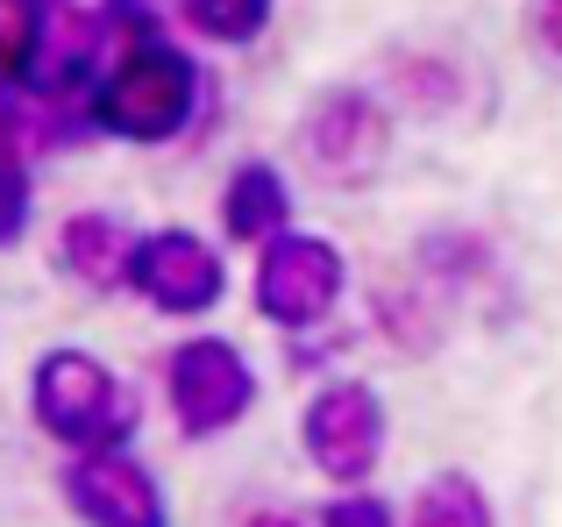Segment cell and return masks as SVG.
Returning <instances> with one entry per match:
<instances>
[{
  "label": "cell",
  "mask_w": 562,
  "mask_h": 527,
  "mask_svg": "<svg viewBox=\"0 0 562 527\" xmlns=\"http://www.w3.org/2000/svg\"><path fill=\"white\" fill-rule=\"evenodd\" d=\"M192 114H200V65L143 8L136 29L122 36V51L108 57V71L86 93V122L122 143H179Z\"/></svg>",
  "instance_id": "6da1fadb"
},
{
  "label": "cell",
  "mask_w": 562,
  "mask_h": 527,
  "mask_svg": "<svg viewBox=\"0 0 562 527\" xmlns=\"http://www.w3.org/2000/svg\"><path fill=\"white\" fill-rule=\"evenodd\" d=\"M29 406H36V428L50 442L79 449V457L122 449L136 435V392L86 349H50L36 363V378H29Z\"/></svg>",
  "instance_id": "7a4b0ae2"
},
{
  "label": "cell",
  "mask_w": 562,
  "mask_h": 527,
  "mask_svg": "<svg viewBox=\"0 0 562 527\" xmlns=\"http://www.w3.org/2000/svg\"><path fill=\"white\" fill-rule=\"evenodd\" d=\"M384 150H392V114L371 86H328L300 114V157L321 186H342V193L371 186L384 171Z\"/></svg>",
  "instance_id": "3957f363"
},
{
  "label": "cell",
  "mask_w": 562,
  "mask_h": 527,
  "mask_svg": "<svg viewBox=\"0 0 562 527\" xmlns=\"http://www.w3.org/2000/svg\"><path fill=\"white\" fill-rule=\"evenodd\" d=\"M165 400L192 442H206V435H228L257 406V371L228 335H192L165 363Z\"/></svg>",
  "instance_id": "277c9868"
},
{
  "label": "cell",
  "mask_w": 562,
  "mask_h": 527,
  "mask_svg": "<svg viewBox=\"0 0 562 527\" xmlns=\"http://www.w3.org/2000/svg\"><path fill=\"white\" fill-rule=\"evenodd\" d=\"M300 442H306V463L335 485H363L384 457V406L363 378H335L306 400L300 414Z\"/></svg>",
  "instance_id": "5b68a950"
},
{
  "label": "cell",
  "mask_w": 562,
  "mask_h": 527,
  "mask_svg": "<svg viewBox=\"0 0 562 527\" xmlns=\"http://www.w3.org/2000/svg\"><path fill=\"white\" fill-rule=\"evenodd\" d=\"M349 264L328 236H271L257 250V314L278 321V328H314V321L335 314L342 300Z\"/></svg>",
  "instance_id": "8992f818"
},
{
  "label": "cell",
  "mask_w": 562,
  "mask_h": 527,
  "mask_svg": "<svg viewBox=\"0 0 562 527\" xmlns=\"http://www.w3.org/2000/svg\"><path fill=\"white\" fill-rule=\"evenodd\" d=\"M128 285L157 306V314H206L228 292V271H221V250L200 243L192 228H157V236H136V257H128Z\"/></svg>",
  "instance_id": "52a82bcc"
},
{
  "label": "cell",
  "mask_w": 562,
  "mask_h": 527,
  "mask_svg": "<svg viewBox=\"0 0 562 527\" xmlns=\"http://www.w3.org/2000/svg\"><path fill=\"white\" fill-rule=\"evenodd\" d=\"M65 500L86 527H171L165 492L128 449H93L65 471Z\"/></svg>",
  "instance_id": "ba28073f"
},
{
  "label": "cell",
  "mask_w": 562,
  "mask_h": 527,
  "mask_svg": "<svg viewBox=\"0 0 562 527\" xmlns=\"http://www.w3.org/2000/svg\"><path fill=\"white\" fill-rule=\"evenodd\" d=\"M285 222H292V186H285V171L263 165V157L235 165L228 186H221V228H228L235 243H257V250H263L271 236H285Z\"/></svg>",
  "instance_id": "9c48e42d"
},
{
  "label": "cell",
  "mask_w": 562,
  "mask_h": 527,
  "mask_svg": "<svg viewBox=\"0 0 562 527\" xmlns=\"http://www.w3.org/2000/svg\"><path fill=\"white\" fill-rule=\"evenodd\" d=\"M128 257H136V236H128V222H114V214H71V222L57 228V264H65L86 292L128 285Z\"/></svg>",
  "instance_id": "30bf717a"
},
{
  "label": "cell",
  "mask_w": 562,
  "mask_h": 527,
  "mask_svg": "<svg viewBox=\"0 0 562 527\" xmlns=\"http://www.w3.org/2000/svg\"><path fill=\"white\" fill-rule=\"evenodd\" d=\"M406 527H498V520H492V500H484L477 478H470V471H441V478L420 485Z\"/></svg>",
  "instance_id": "8fae6325"
},
{
  "label": "cell",
  "mask_w": 562,
  "mask_h": 527,
  "mask_svg": "<svg viewBox=\"0 0 562 527\" xmlns=\"http://www.w3.org/2000/svg\"><path fill=\"white\" fill-rule=\"evenodd\" d=\"M271 8H278V0H179V14H186L192 36L228 43V51L257 43L263 29H271Z\"/></svg>",
  "instance_id": "7c38bea8"
},
{
  "label": "cell",
  "mask_w": 562,
  "mask_h": 527,
  "mask_svg": "<svg viewBox=\"0 0 562 527\" xmlns=\"http://www.w3.org/2000/svg\"><path fill=\"white\" fill-rule=\"evenodd\" d=\"M36 14L43 8L0 0V100L29 93V79H36Z\"/></svg>",
  "instance_id": "4fadbf2b"
},
{
  "label": "cell",
  "mask_w": 562,
  "mask_h": 527,
  "mask_svg": "<svg viewBox=\"0 0 562 527\" xmlns=\"http://www.w3.org/2000/svg\"><path fill=\"white\" fill-rule=\"evenodd\" d=\"M29 208H36V186H29V165L0 157V250L29 236Z\"/></svg>",
  "instance_id": "5bb4252c"
},
{
  "label": "cell",
  "mask_w": 562,
  "mask_h": 527,
  "mask_svg": "<svg viewBox=\"0 0 562 527\" xmlns=\"http://www.w3.org/2000/svg\"><path fill=\"white\" fill-rule=\"evenodd\" d=\"M321 527H392V506L371 500V492H349V500L321 506Z\"/></svg>",
  "instance_id": "9a60e30c"
},
{
  "label": "cell",
  "mask_w": 562,
  "mask_h": 527,
  "mask_svg": "<svg viewBox=\"0 0 562 527\" xmlns=\"http://www.w3.org/2000/svg\"><path fill=\"white\" fill-rule=\"evenodd\" d=\"M527 36L549 57H562V0H527Z\"/></svg>",
  "instance_id": "2e32d148"
},
{
  "label": "cell",
  "mask_w": 562,
  "mask_h": 527,
  "mask_svg": "<svg viewBox=\"0 0 562 527\" xmlns=\"http://www.w3.org/2000/svg\"><path fill=\"white\" fill-rule=\"evenodd\" d=\"M243 527H300V520H292V514H271V506H263V514H249Z\"/></svg>",
  "instance_id": "e0dca14e"
},
{
  "label": "cell",
  "mask_w": 562,
  "mask_h": 527,
  "mask_svg": "<svg viewBox=\"0 0 562 527\" xmlns=\"http://www.w3.org/2000/svg\"><path fill=\"white\" fill-rule=\"evenodd\" d=\"M22 8H57V0H22Z\"/></svg>",
  "instance_id": "ac0fdd59"
}]
</instances>
